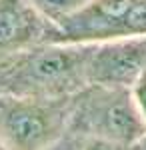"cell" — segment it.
<instances>
[{
    "mask_svg": "<svg viewBox=\"0 0 146 150\" xmlns=\"http://www.w3.org/2000/svg\"><path fill=\"white\" fill-rule=\"evenodd\" d=\"M72 102L0 92V140L8 150H52L72 120Z\"/></svg>",
    "mask_w": 146,
    "mask_h": 150,
    "instance_id": "2",
    "label": "cell"
},
{
    "mask_svg": "<svg viewBox=\"0 0 146 150\" xmlns=\"http://www.w3.org/2000/svg\"><path fill=\"white\" fill-rule=\"evenodd\" d=\"M130 90H132V96H134V100H136V104H138L142 116L146 118V68L142 70V74L136 78L134 84L130 86Z\"/></svg>",
    "mask_w": 146,
    "mask_h": 150,
    "instance_id": "9",
    "label": "cell"
},
{
    "mask_svg": "<svg viewBox=\"0 0 146 150\" xmlns=\"http://www.w3.org/2000/svg\"><path fill=\"white\" fill-rule=\"evenodd\" d=\"M26 2L44 18L46 22L56 28L68 16H72L76 10H80L88 0H26Z\"/></svg>",
    "mask_w": 146,
    "mask_h": 150,
    "instance_id": "7",
    "label": "cell"
},
{
    "mask_svg": "<svg viewBox=\"0 0 146 150\" xmlns=\"http://www.w3.org/2000/svg\"><path fill=\"white\" fill-rule=\"evenodd\" d=\"M146 68V36L96 42L88 58V84L132 86Z\"/></svg>",
    "mask_w": 146,
    "mask_h": 150,
    "instance_id": "5",
    "label": "cell"
},
{
    "mask_svg": "<svg viewBox=\"0 0 146 150\" xmlns=\"http://www.w3.org/2000/svg\"><path fill=\"white\" fill-rule=\"evenodd\" d=\"M138 0H88L52 30L50 42L96 44L130 36V14Z\"/></svg>",
    "mask_w": 146,
    "mask_h": 150,
    "instance_id": "4",
    "label": "cell"
},
{
    "mask_svg": "<svg viewBox=\"0 0 146 150\" xmlns=\"http://www.w3.org/2000/svg\"><path fill=\"white\" fill-rule=\"evenodd\" d=\"M66 150H80V146H74V144H68Z\"/></svg>",
    "mask_w": 146,
    "mask_h": 150,
    "instance_id": "11",
    "label": "cell"
},
{
    "mask_svg": "<svg viewBox=\"0 0 146 150\" xmlns=\"http://www.w3.org/2000/svg\"><path fill=\"white\" fill-rule=\"evenodd\" d=\"M94 44L42 42L0 64V92L66 98L88 86Z\"/></svg>",
    "mask_w": 146,
    "mask_h": 150,
    "instance_id": "1",
    "label": "cell"
},
{
    "mask_svg": "<svg viewBox=\"0 0 146 150\" xmlns=\"http://www.w3.org/2000/svg\"><path fill=\"white\" fill-rule=\"evenodd\" d=\"M70 124L84 136H98L130 146L146 130V118L128 86L88 84L74 96Z\"/></svg>",
    "mask_w": 146,
    "mask_h": 150,
    "instance_id": "3",
    "label": "cell"
},
{
    "mask_svg": "<svg viewBox=\"0 0 146 150\" xmlns=\"http://www.w3.org/2000/svg\"><path fill=\"white\" fill-rule=\"evenodd\" d=\"M128 150H146V130H144V134L136 140V142H132V144L128 146Z\"/></svg>",
    "mask_w": 146,
    "mask_h": 150,
    "instance_id": "10",
    "label": "cell"
},
{
    "mask_svg": "<svg viewBox=\"0 0 146 150\" xmlns=\"http://www.w3.org/2000/svg\"><path fill=\"white\" fill-rule=\"evenodd\" d=\"M54 26L26 0H0V64L24 50L50 42Z\"/></svg>",
    "mask_w": 146,
    "mask_h": 150,
    "instance_id": "6",
    "label": "cell"
},
{
    "mask_svg": "<svg viewBox=\"0 0 146 150\" xmlns=\"http://www.w3.org/2000/svg\"><path fill=\"white\" fill-rule=\"evenodd\" d=\"M80 150H128V146L106 138H98V136H84Z\"/></svg>",
    "mask_w": 146,
    "mask_h": 150,
    "instance_id": "8",
    "label": "cell"
},
{
    "mask_svg": "<svg viewBox=\"0 0 146 150\" xmlns=\"http://www.w3.org/2000/svg\"><path fill=\"white\" fill-rule=\"evenodd\" d=\"M0 150H8V148H6V144H4L2 140H0Z\"/></svg>",
    "mask_w": 146,
    "mask_h": 150,
    "instance_id": "12",
    "label": "cell"
}]
</instances>
